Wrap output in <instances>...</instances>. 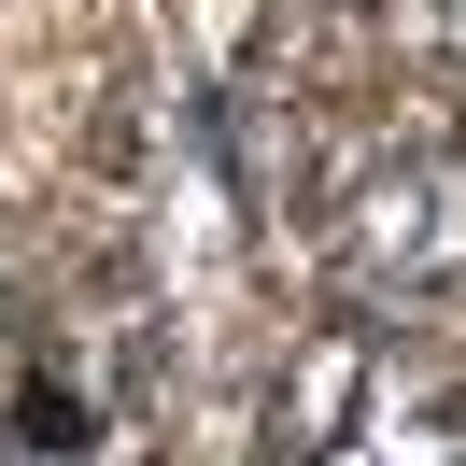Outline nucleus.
Segmentation results:
<instances>
[{
	"instance_id": "2",
	"label": "nucleus",
	"mask_w": 466,
	"mask_h": 466,
	"mask_svg": "<svg viewBox=\"0 0 466 466\" xmlns=\"http://www.w3.org/2000/svg\"><path fill=\"white\" fill-rule=\"evenodd\" d=\"M311 466H466V424H452V410H410V396H381V381H368V410L325 424Z\"/></svg>"
},
{
	"instance_id": "3",
	"label": "nucleus",
	"mask_w": 466,
	"mask_h": 466,
	"mask_svg": "<svg viewBox=\"0 0 466 466\" xmlns=\"http://www.w3.org/2000/svg\"><path fill=\"white\" fill-rule=\"evenodd\" d=\"M452 43H466V0H452Z\"/></svg>"
},
{
	"instance_id": "1",
	"label": "nucleus",
	"mask_w": 466,
	"mask_h": 466,
	"mask_svg": "<svg viewBox=\"0 0 466 466\" xmlns=\"http://www.w3.org/2000/svg\"><path fill=\"white\" fill-rule=\"evenodd\" d=\"M0 466H142V381L114 325H57L0 368Z\"/></svg>"
}]
</instances>
